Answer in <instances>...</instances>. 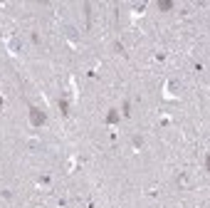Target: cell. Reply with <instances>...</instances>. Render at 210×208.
I'll use <instances>...</instances> for the list:
<instances>
[{"label": "cell", "instance_id": "1", "mask_svg": "<svg viewBox=\"0 0 210 208\" xmlns=\"http://www.w3.org/2000/svg\"><path fill=\"white\" fill-rule=\"evenodd\" d=\"M30 112H32V124H42V114L37 109H30Z\"/></svg>", "mask_w": 210, "mask_h": 208}]
</instances>
